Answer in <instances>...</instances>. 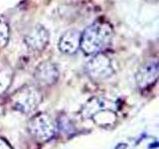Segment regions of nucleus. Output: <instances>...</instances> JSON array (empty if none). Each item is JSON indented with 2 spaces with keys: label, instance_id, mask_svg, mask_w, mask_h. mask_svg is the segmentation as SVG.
Returning a JSON list of instances; mask_svg holds the SVG:
<instances>
[{
  "label": "nucleus",
  "instance_id": "0eeeda50",
  "mask_svg": "<svg viewBox=\"0 0 159 149\" xmlns=\"http://www.w3.org/2000/svg\"><path fill=\"white\" fill-rule=\"evenodd\" d=\"M34 78L41 86H52L59 79V69L52 62H44L35 70Z\"/></svg>",
  "mask_w": 159,
  "mask_h": 149
},
{
  "label": "nucleus",
  "instance_id": "1a4fd4ad",
  "mask_svg": "<svg viewBox=\"0 0 159 149\" xmlns=\"http://www.w3.org/2000/svg\"><path fill=\"white\" fill-rule=\"evenodd\" d=\"M91 117L98 125L101 126H111L116 120V113L109 108L99 109L97 112H94Z\"/></svg>",
  "mask_w": 159,
  "mask_h": 149
},
{
  "label": "nucleus",
  "instance_id": "9b49d317",
  "mask_svg": "<svg viewBox=\"0 0 159 149\" xmlns=\"http://www.w3.org/2000/svg\"><path fill=\"white\" fill-rule=\"evenodd\" d=\"M13 79V73L9 68H0V96L7 91Z\"/></svg>",
  "mask_w": 159,
  "mask_h": 149
},
{
  "label": "nucleus",
  "instance_id": "f257e3e1",
  "mask_svg": "<svg viewBox=\"0 0 159 149\" xmlns=\"http://www.w3.org/2000/svg\"><path fill=\"white\" fill-rule=\"evenodd\" d=\"M112 38L111 25L106 21H97L81 34L80 49L89 56L102 53L111 45Z\"/></svg>",
  "mask_w": 159,
  "mask_h": 149
},
{
  "label": "nucleus",
  "instance_id": "6e6552de",
  "mask_svg": "<svg viewBox=\"0 0 159 149\" xmlns=\"http://www.w3.org/2000/svg\"><path fill=\"white\" fill-rule=\"evenodd\" d=\"M81 34L77 30H69L62 35L59 41V49L63 54L74 55L80 50Z\"/></svg>",
  "mask_w": 159,
  "mask_h": 149
},
{
  "label": "nucleus",
  "instance_id": "f03ea898",
  "mask_svg": "<svg viewBox=\"0 0 159 149\" xmlns=\"http://www.w3.org/2000/svg\"><path fill=\"white\" fill-rule=\"evenodd\" d=\"M41 102V93L38 88L31 86L20 88L11 96V103L13 107L22 113H30L34 111Z\"/></svg>",
  "mask_w": 159,
  "mask_h": 149
},
{
  "label": "nucleus",
  "instance_id": "39448f33",
  "mask_svg": "<svg viewBox=\"0 0 159 149\" xmlns=\"http://www.w3.org/2000/svg\"><path fill=\"white\" fill-rule=\"evenodd\" d=\"M50 40L48 30L41 24H36L29 30L24 37L26 46L35 52H41L47 47Z\"/></svg>",
  "mask_w": 159,
  "mask_h": 149
},
{
  "label": "nucleus",
  "instance_id": "ddd939ff",
  "mask_svg": "<svg viewBox=\"0 0 159 149\" xmlns=\"http://www.w3.org/2000/svg\"><path fill=\"white\" fill-rule=\"evenodd\" d=\"M0 149H12V147L4 138L0 137Z\"/></svg>",
  "mask_w": 159,
  "mask_h": 149
},
{
  "label": "nucleus",
  "instance_id": "f8f14e48",
  "mask_svg": "<svg viewBox=\"0 0 159 149\" xmlns=\"http://www.w3.org/2000/svg\"><path fill=\"white\" fill-rule=\"evenodd\" d=\"M10 37V29L8 23L4 19L0 18V48H4L7 45Z\"/></svg>",
  "mask_w": 159,
  "mask_h": 149
},
{
  "label": "nucleus",
  "instance_id": "9d476101",
  "mask_svg": "<svg viewBox=\"0 0 159 149\" xmlns=\"http://www.w3.org/2000/svg\"><path fill=\"white\" fill-rule=\"evenodd\" d=\"M109 102H107L106 99L93 97L91 101L87 102L86 106H84L82 113L84 117H91L94 112H97L99 109L102 108H109Z\"/></svg>",
  "mask_w": 159,
  "mask_h": 149
},
{
  "label": "nucleus",
  "instance_id": "20e7f679",
  "mask_svg": "<svg viewBox=\"0 0 159 149\" xmlns=\"http://www.w3.org/2000/svg\"><path fill=\"white\" fill-rule=\"evenodd\" d=\"M86 71L89 78L94 81H102L112 76L114 68L111 58L104 54L98 53L87 63Z\"/></svg>",
  "mask_w": 159,
  "mask_h": 149
},
{
  "label": "nucleus",
  "instance_id": "7ed1b4c3",
  "mask_svg": "<svg viewBox=\"0 0 159 149\" xmlns=\"http://www.w3.org/2000/svg\"><path fill=\"white\" fill-rule=\"evenodd\" d=\"M28 129L34 138L38 141L45 142L54 137L56 125L51 116L41 112L31 118L28 123Z\"/></svg>",
  "mask_w": 159,
  "mask_h": 149
},
{
  "label": "nucleus",
  "instance_id": "423d86ee",
  "mask_svg": "<svg viewBox=\"0 0 159 149\" xmlns=\"http://www.w3.org/2000/svg\"><path fill=\"white\" fill-rule=\"evenodd\" d=\"M159 73V64L157 60H149L143 63L135 74L137 86L140 88H149L156 83Z\"/></svg>",
  "mask_w": 159,
  "mask_h": 149
}]
</instances>
